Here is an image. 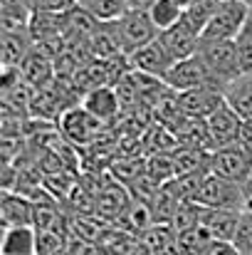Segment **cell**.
Here are the masks:
<instances>
[{
  "label": "cell",
  "mask_w": 252,
  "mask_h": 255,
  "mask_svg": "<svg viewBox=\"0 0 252 255\" xmlns=\"http://www.w3.org/2000/svg\"><path fill=\"white\" fill-rule=\"evenodd\" d=\"M198 55L205 62L215 85L223 92L228 89L233 80H238L243 75V62H240V52H238L235 40H200Z\"/></svg>",
  "instance_id": "obj_1"
},
{
  "label": "cell",
  "mask_w": 252,
  "mask_h": 255,
  "mask_svg": "<svg viewBox=\"0 0 252 255\" xmlns=\"http://www.w3.org/2000/svg\"><path fill=\"white\" fill-rule=\"evenodd\" d=\"M109 25H111V30H114V35H116L126 57L161 35V30L151 20L149 10H144V7H129L119 20H114Z\"/></svg>",
  "instance_id": "obj_2"
},
{
  "label": "cell",
  "mask_w": 252,
  "mask_h": 255,
  "mask_svg": "<svg viewBox=\"0 0 252 255\" xmlns=\"http://www.w3.org/2000/svg\"><path fill=\"white\" fill-rule=\"evenodd\" d=\"M195 203L205 206V208H225V211H245V191L240 183L228 181L223 176L208 173L205 181L200 183L195 198Z\"/></svg>",
  "instance_id": "obj_3"
},
{
  "label": "cell",
  "mask_w": 252,
  "mask_h": 255,
  "mask_svg": "<svg viewBox=\"0 0 252 255\" xmlns=\"http://www.w3.org/2000/svg\"><path fill=\"white\" fill-rule=\"evenodd\" d=\"M250 15V5L243 0H220L215 15L205 25L200 40H235Z\"/></svg>",
  "instance_id": "obj_4"
},
{
  "label": "cell",
  "mask_w": 252,
  "mask_h": 255,
  "mask_svg": "<svg viewBox=\"0 0 252 255\" xmlns=\"http://www.w3.org/2000/svg\"><path fill=\"white\" fill-rule=\"evenodd\" d=\"M57 127L62 129V134L72 144L86 146V144H94L101 136L106 124L101 119H96L91 112H86L82 104H75V107H70V109H65L60 114V124Z\"/></svg>",
  "instance_id": "obj_5"
},
{
  "label": "cell",
  "mask_w": 252,
  "mask_h": 255,
  "mask_svg": "<svg viewBox=\"0 0 252 255\" xmlns=\"http://www.w3.org/2000/svg\"><path fill=\"white\" fill-rule=\"evenodd\" d=\"M164 85L170 92H188V89H195V87H218L198 52L185 57V60H178L164 77Z\"/></svg>",
  "instance_id": "obj_6"
},
{
  "label": "cell",
  "mask_w": 252,
  "mask_h": 255,
  "mask_svg": "<svg viewBox=\"0 0 252 255\" xmlns=\"http://www.w3.org/2000/svg\"><path fill=\"white\" fill-rule=\"evenodd\" d=\"M210 173L223 176V178L235 181V183L243 186L252 176V156L240 144L215 149V151L210 154Z\"/></svg>",
  "instance_id": "obj_7"
},
{
  "label": "cell",
  "mask_w": 252,
  "mask_h": 255,
  "mask_svg": "<svg viewBox=\"0 0 252 255\" xmlns=\"http://www.w3.org/2000/svg\"><path fill=\"white\" fill-rule=\"evenodd\" d=\"M178 107L190 119H208L225 104V92L218 87H195L188 92H175Z\"/></svg>",
  "instance_id": "obj_8"
},
{
  "label": "cell",
  "mask_w": 252,
  "mask_h": 255,
  "mask_svg": "<svg viewBox=\"0 0 252 255\" xmlns=\"http://www.w3.org/2000/svg\"><path fill=\"white\" fill-rule=\"evenodd\" d=\"M173 65H175V60L170 57V52L161 42V37L151 40L149 45H144V47H139L136 52L129 55V67L131 70L144 72V75L156 77V80H164Z\"/></svg>",
  "instance_id": "obj_9"
},
{
  "label": "cell",
  "mask_w": 252,
  "mask_h": 255,
  "mask_svg": "<svg viewBox=\"0 0 252 255\" xmlns=\"http://www.w3.org/2000/svg\"><path fill=\"white\" fill-rule=\"evenodd\" d=\"M208 134L213 141V151L223 149V146H233L240 141V129H243V117L225 102L215 114H210L208 119Z\"/></svg>",
  "instance_id": "obj_10"
},
{
  "label": "cell",
  "mask_w": 252,
  "mask_h": 255,
  "mask_svg": "<svg viewBox=\"0 0 252 255\" xmlns=\"http://www.w3.org/2000/svg\"><path fill=\"white\" fill-rule=\"evenodd\" d=\"M35 213H37L35 201H30L20 191L17 193L15 191H2V198H0L2 228H10V226H35Z\"/></svg>",
  "instance_id": "obj_11"
},
{
  "label": "cell",
  "mask_w": 252,
  "mask_h": 255,
  "mask_svg": "<svg viewBox=\"0 0 252 255\" xmlns=\"http://www.w3.org/2000/svg\"><path fill=\"white\" fill-rule=\"evenodd\" d=\"M159 37H161V42L166 45V50L170 52V57H173L175 62H178V60H185V57H190V55H195L198 47H200V32L193 30L185 20H180L178 25L164 30Z\"/></svg>",
  "instance_id": "obj_12"
},
{
  "label": "cell",
  "mask_w": 252,
  "mask_h": 255,
  "mask_svg": "<svg viewBox=\"0 0 252 255\" xmlns=\"http://www.w3.org/2000/svg\"><path fill=\"white\" fill-rule=\"evenodd\" d=\"M82 107L86 112H91L96 119H101L104 124H109L121 112V97L116 87H94V89H86Z\"/></svg>",
  "instance_id": "obj_13"
},
{
  "label": "cell",
  "mask_w": 252,
  "mask_h": 255,
  "mask_svg": "<svg viewBox=\"0 0 252 255\" xmlns=\"http://www.w3.org/2000/svg\"><path fill=\"white\" fill-rule=\"evenodd\" d=\"M131 203H134V198L126 193V188L121 183H114V181L101 186L96 191V198H94V206L104 218H124Z\"/></svg>",
  "instance_id": "obj_14"
},
{
  "label": "cell",
  "mask_w": 252,
  "mask_h": 255,
  "mask_svg": "<svg viewBox=\"0 0 252 255\" xmlns=\"http://www.w3.org/2000/svg\"><path fill=\"white\" fill-rule=\"evenodd\" d=\"M35 40L27 30H2V70L5 67H20L27 55L32 52Z\"/></svg>",
  "instance_id": "obj_15"
},
{
  "label": "cell",
  "mask_w": 252,
  "mask_h": 255,
  "mask_svg": "<svg viewBox=\"0 0 252 255\" xmlns=\"http://www.w3.org/2000/svg\"><path fill=\"white\" fill-rule=\"evenodd\" d=\"M243 211H225V208H205L200 213V226L215 238V241H233L238 221Z\"/></svg>",
  "instance_id": "obj_16"
},
{
  "label": "cell",
  "mask_w": 252,
  "mask_h": 255,
  "mask_svg": "<svg viewBox=\"0 0 252 255\" xmlns=\"http://www.w3.org/2000/svg\"><path fill=\"white\" fill-rule=\"evenodd\" d=\"M141 243L149 248L151 255H180L178 231L170 223H151L141 233Z\"/></svg>",
  "instance_id": "obj_17"
},
{
  "label": "cell",
  "mask_w": 252,
  "mask_h": 255,
  "mask_svg": "<svg viewBox=\"0 0 252 255\" xmlns=\"http://www.w3.org/2000/svg\"><path fill=\"white\" fill-rule=\"evenodd\" d=\"M0 255H37V228L35 226L5 228Z\"/></svg>",
  "instance_id": "obj_18"
},
{
  "label": "cell",
  "mask_w": 252,
  "mask_h": 255,
  "mask_svg": "<svg viewBox=\"0 0 252 255\" xmlns=\"http://www.w3.org/2000/svg\"><path fill=\"white\" fill-rule=\"evenodd\" d=\"M225 102L243 117L252 119V72H243L225 89Z\"/></svg>",
  "instance_id": "obj_19"
},
{
  "label": "cell",
  "mask_w": 252,
  "mask_h": 255,
  "mask_svg": "<svg viewBox=\"0 0 252 255\" xmlns=\"http://www.w3.org/2000/svg\"><path fill=\"white\" fill-rule=\"evenodd\" d=\"M20 72L25 77L27 85H32L35 89H45V85L50 82L52 77V65H50V55L45 52H30L27 60L20 65Z\"/></svg>",
  "instance_id": "obj_20"
},
{
  "label": "cell",
  "mask_w": 252,
  "mask_h": 255,
  "mask_svg": "<svg viewBox=\"0 0 252 255\" xmlns=\"http://www.w3.org/2000/svg\"><path fill=\"white\" fill-rule=\"evenodd\" d=\"M77 5L84 7L99 22H114L131 7L129 0H77Z\"/></svg>",
  "instance_id": "obj_21"
},
{
  "label": "cell",
  "mask_w": 252,
  "mask_h": 255,
  "mask_svg": "<svg viewBox=\"0 0 252 255\" xmlns=\"http://www.w3.org/2000/svg\"><path fill=\"white\" fill-rule=\"evenodd\" d=\"M215 238L198 223L193 228H185L178 233V246H180V255H203L205 248L213 243Z\"/></svg>",
  "instance_id": "obj_22"
},
{
  "label": "cell",
  "mask_w": 252,
  "mask_h": 255,
  "mask_svg": "<svg viewBox=\"0 0 252 255\" xmlns=\"http://www.w3.org/2000/svg\"><path fill=\"white\" fill-rule=\"evenodd\" d=\"M149 15L156 22V27L164 32L183 20V7L175 0H154V5L149 7Z\"/></svg>",
  "instance_id": "obj_23"
},
{
  "label": "cell",
  "mask_w": 252,
  "mask_h": 255,
  "mask_svg": "<svg viewBox=\"0 0 252 255\" xmlns=\"http://www.w3.org/2000/svg\"><path fill=\"white\" fill-rule=\"evenodd\" d=\"M218 2H220V0H195L193 5H188V7L183 10V20H185L193 30H198V32L203 35L205 25L210 22V17H213L215 10H218Z\"/></svg>",
  "instance_id": "obj_24"
},
{
  "label": "cell",
  "mask_w": 252,
  "mask_h": 255,
  "mask_svg": "<svg viewBox=\"0 0 252 255\" xmlns=\"http://www.w3.org/2000/svg\"><path fill=\"white\" fill-rule=\"evenodd\" d=\"M233 243L240 251V255H252V211H248V208L240 213V221H238Z\"/></svg>",
  "instance_id": "obj_25"
},
{
  "label": "cell",
  "mask_w": 252,
  "mask_h": 255,
  "mask_svg": "<svg viewBox=\"0 0 252 255\" xmlns=\"http://www.w3.org/2000/svg\"><path fill=\"white\" fill-rule=\"evenodd\" d=\"M235 45H238V52H240L243 72H252V7H250V15H248L245 25H243V30L235 37Z\"/></svg>",
  "instance_id": "obj_26"
},
{
  "label": "cell",
  "mask_w": 252,
  "mask_h": 255,
  "mask_svg": "<svg viewBox=\"0 0 252 255\" xmlns=\"http://www.w3.org/2000/svg\"><path fill=\"white\" fill-rule=\"evenodd\" d=\"M30 12H70L77 0H22Z\"/></svg>",
  "instance_id": "obj_27"
},
{
  "label": "cell",
  "mask_w": 252,
  "mask_h": 255,
  "mask_svg": "<svg viewBox=\"0 0 252 255\" xmlns=\"http://www.w3.org/2000/svg\"><path fill=\"white\" fill-rule=\"evenodd\" d=\"M203 255H240V251L235 248L233 241H213Z\"/></svg>",
  "instance_id": "obj_28"
},
{
  "label": "cell",
  "mask_w": 252,
  "mask_h": 255,
  "mask_svg": "<svg viewBox=\"0 0 252 255\" xmlns=\"http://www.w3.org/2000/svg\"><path fill=\"white\" fill-rule=\"evenodd\" d=\"M238 144L252 156V119H243V129H240V141Z\"/></svg>",
  "instance_id": "obj_29"
},
{
  "label": "cell",
  "mask_w": 252,
  "mask_h": 255,
  "mask_svg": "<svg viewBox=\"0 0 252 255\" xmlns=\"http://www.w3.org/2000/svg\"><path fill=\"white\" fill-rule=\"evenodd\" d=\"M243 191H245V208L252 211V176L243 183Z\"/></svg>",
  "instance_id": "obj_30"
},
{
  "label": "cell",
  "mask_w": 252,
  "mask_h": 255,
  "mask_svg": "<svg viewBox=\"0 0 252 255\" xmlns=\"http://www.w3.org/2000/svg\"><path fill=\"white\" fill-rule=\"evenodd\" d=\"M129 5H131V7H144V10H149V7L154 5V0H129Z\"/></svg>",
  "instance_id": "obj_31"
},
{
  "label": "cell",
  "mask_w": 252,
  "mask_h": 255,
  "mask_svg": "<svg viewBox=\"0 0 252 255\" xmlns=\"http://www.w3.org/2000/svg\"><path fill=\"white\" fill-rule=\"evenodd\" d=\"M243 2H248V5H250V7H252V0H243Z\"/></svg>",
  "instance_id": "obj_32"
}]
</instances>
